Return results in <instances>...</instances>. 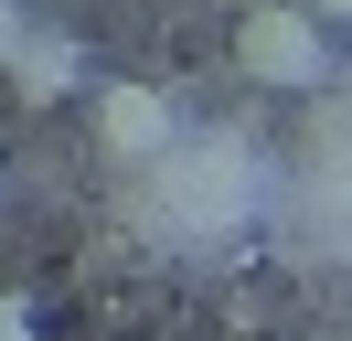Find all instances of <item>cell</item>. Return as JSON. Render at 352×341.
I'll return each instance as SVG.
<instances>
[{"label":"cell","mask_w":352,"mask_h":341,"mask_svg":"<svg viewBox=\"0 0 352 341\" xmlns=\"http://www.w3.org/2000/svg\"><path fill=\"white\" fill-rule=\"evenodd\" d=\"M235 75L278 85V96H299V85L331 75V32L299 11V0H256V11L235 21Z\"/></svg>","instance_id":"cell-1"},{"label":"cell","mask_w":352,"mask_h":341,"mask_svg":"<svg viewBox=\"0 0 352 341\" xmlns=\"http://www.w3.org/2000/svg\"><path fill=\"white\" fill-rule=\"evenodd\" d=\"M0 75H11L22 107H65L75 85H86V43H75L65 21H22V43L0 54Z\"/></svg>","instance_id":"cell-2"},{"label":"cell","mask_w":352,"mask_h":341,"mask_svg":"<svg viewBox=\"0 0 352 341\" xmlns=\"http://www.w3.org/2000/svg\"><path fill=\"white\" fill-rule=\"evenodd\" d=\"M96 139H107V160H171V96L160 85H107Z\"/></svg>","instance_id":"cell-3"},{"label":"cell","mask_w":352,"mask_h":341,"mask_svg":"<svg viewBox=\"0 0 352 341\" xmlns=\"http://www.w3.org/2000/svg\"><path fill=\"white\" fill-rule=\"evenodd\" d=\"M0 341H32V298L22 288H0Z\"/></svg>","instance_id":"cell-4"},{"label":"cell","mask_w":352,"mask_h":341,"mask_svg":"<svg viewBox=\"0 0 352 341\" xmlns=\"http://www.w3.org/2000/svg\"><path fill=\"white\" fill-rule=\"evenodd\" d=\"M22 21H32L22 0H0V54H11V43H22Z\"/></svg>","instance_id":"cell-5"},{"label":"cell","mask_w":352,"mask_h":341,"mask_svg":"<svg viewBox=\"0 0 352 341\" xmlns=\"http://www.w3.org/2000/svg\"><path fill=\"white\" fill-rule=\"evenodd\" d=\"M299 11H309V21H352V0H299Z\"/></svg>","instance_id":"cell-6"}]
</instances>
